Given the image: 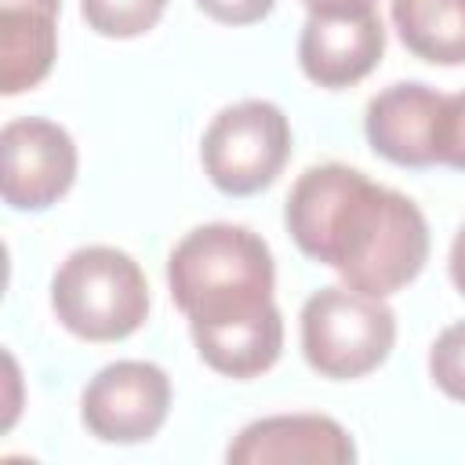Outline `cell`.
I'll list each match as a JSON object with an SVG mask.
<instances>
[{
  "instance_id": "obj_1",
  "label": "cell",
  "mask_w": 465,
  "mask_h": 465,
  "mask_svg": "<svg viewBox=\"0 0 465 465\" xmlns=\"http://www.w3.org/2000/svg\"><path fill=\"white\" fill-rule=\"evenodd\" d=\"M283 222L309 258L371 298L403 291L429 262V222L418 203L345 163L309 167L291 185Z\"/></svg>"
},
{
  "instance_id": "obj_2",
  "label": "cell",
  "mask_w": 465,
  "mask_h": 465,
  "mask_svg": "<svg viewBox=\"0 0 465 465\" xmlns=\"http://www.w3.org/2000/svg\"><path fill=\"white\" fill-rule=\"evenodd\" d=\"M167 287L185 312L189 331L254 320L269 309L276 265L269 243L229 222H211L178 240L167 258Z\"/></svg>"
},
{
  "instance_id": "obj_3",
  "label": "cell",
  "mask_w": 465,
  "mask_h": 465,
  "mask_svg": "<svg viewBox=\"0 0 465 465\" xmlns=\"http://www.w3.org/2000/svg\"><path fill=\"white\" fill-rule=\"evenodd\" d=\"M51 309L84 341H120L145 323L149 283L127 251L105 243L80 247L51 280Z\"/></svg>"
},
{
  "instance_id": "obj_4",
  "label": "cell",
  "mask_w": 465,
  "mask_h": 465,
  "mask_svg": "<svg viewBox=\"0 0 465 465\" xmlns=\"http://www.w3.org/2000/svg\"><path fill=\"white\" fill-rule=\"evenodd\" d=\"M396 345V316L385 298L352 287H320L302 309V352L334 381L378 371Z\"/></svg>"
},
{
  "instance_id": "obj_5",
  "label": "cell",
  "mask_w": 465,
  "mask_h": 465,
  "mask_svg": "<svg viewBox=\"0 0 465 465\" xmlns=\"http://www.w3.org/2000/svg\"><path fill=\"white\" fill-rule=\"evenodd\" d=\"M291 156V124L280 105L247 98L222 109L200 142V160L214 189L251 196L276 182Z\"/></svg>"
},
{
  "instance_id": "obj_6",
  "label": "cell",
  "mask_w": 465,
  "mask_h": 465,
  "mask_svg": "<svg viewBox=\"0 0 465 465\" xmlns=\"http://www.w3.org/2000/svg\"><path fill=\"white\" fill-rule=\"evenodd\" d=\"M171 411V378L149 360H116L102 367L84 396L80 418L105 443H142L160 432Z\"/></svg>"
},
{
  "instance_id": "obj_7",
  "label": "cell",
  "mask_w": 465,
  "mask_h": 465,
  "mask_svg": "<svg viewBox=\"0 0 465 465\" xmlns=\"http://www.w3.org/2000/svg\"><path fill=\"white\" fill-rule=\"evenodd\" d=\"M0 189L15 211H47L76 182V145L44 116L7 120L0 131Z\"/></svg>"
},
{
  "instance_id": "obj_8",
  "label": "cell",
  "mask_w": 465,
  "mask_h": 465,
  "mask_svg": "<svg viewBox=\"0 0 465 465\" xmlns=\"http://www.w3.org/2000/svg\"><path fill=\"white\" fill-rule=\"evenodd\" d=\"M385 51V29L374 11H309L298 40L302 73L320 87H352L360 84Z\"/></svg>"
},
{
  "instance_id": "obj_9",
  "label": "cell",
  "mask_w": 465,
  "mask_h": 465,
  "mask_svg": "<svg viewBox=\"0 0 465 465\" xmlns=\"http://www.w3.org/2000/svg\"><path fill=\"white\" fill-rule=\"evenodd\" d=\"M232 465L305 461V465H349L356 458L352 436L327 414H272L258 418L229 443Z\"/></svg>"
},
{
  "instance_id": "obj_10",
  "label": "cell",
  "mask_w": 465,
  "mask_h": 465,
  "mask_svg": "<svg viewBox=\"0 0 465 465\" xmlns=\"http://www.w3.org/2000/svg\"><path fill=\"white\" fill-rule=\"evenodd\" d=\"M440 109H443V94L418 80L378 91L367 102V120H363L371 149L400 167L436 163Z\"/></svg>"
},
{
  "instance_id": "obj_11",
  "label": "cell",
  "mask_w": 465,
  "mask_h": 465,
  "mask_svg": "<svg viewBox=\"0 0 465 465\" xmlns=\"http://www.w3.org/2000/svg\"><path fill=\"white\" fill-rule=\"evenodd\" d=\"M62 0H0V91L36 87L58 54Z\"/></svg>"
},
{
  "instance_id": "obj_12",
  "label": "cell",
  "mask_w": 465,
  "mask_h": 465,
  "mask_svg": "<svg viewBox=\"0 0 465 465\" xmlns=\"http://www.w3.org/2000/svg\"><path fill=\"white\" fill-rule=\"evenodd\" d=\"M200 360L225 378H254L265 374L283 349V320L280 309H269L254 320L225 323V327H196L193 331Z\"/></svg>"
},
{
  "instance_id": "obj_13",
  "label": "cell",
  "mask_w": 465,
  "mask_h": 465,
  "mask_svg": "<svg viewBox=\"0 0 465 465\" xmlns=\"http://www.w3.org/2000/svg\"><path fill=\"white\" fill-rule=\"evenodd\" d=\"M403 47L432 65L465 62V0H392Z\"/></svg>"
},
{
  "instance_id": "obj_14",
  "label": "cell",
  "mask_w": 465,
  "mask_h": 465,
  "mask_svg": "<svg viewBox=\"0 0 465 465\" xmlns=\"http://www.w3.org/2000/svg\"><path fill=\"white\" fill-rule=\"evenodd\" d=\"M163 7L167 0H80L84 22L109 40H131L149 33L160 22Z\"/></svg>"
},
{
  "instance_id": "obj_15",
  "label": "cell",
  "mask_w": 465,
  "mask_h": 465,
  "mask_svg": "<svg viewBox=\"0 0 465 465\" xmlns=\"http://www.w3.org/2000/svg\"><path fill=\"white\" fill-rule=\"evenodd\" d=\"M429 374L450 400L465 403V320L440 331L429 349Z\"/></svg>"
},
{
  "instance_id": "obj_16",
  "label": "cell",
  "mask_w": 465,
  "mask_h": 465,
  "mask_svg": "<svg viewBox=\"0 0 465 465\" xmlns=\"http://www.w3.org/2000/svg\"><path fill=\"white\" fill-rule=\"evenodd\" d=\"M436 163L465 171V91L443 94L440 127H436Z\"/></svg>"
},
{
  "instance_id": "obj_17",
  "label": "cell",
  "mask_w": 465,
  "mask_h": 465,
  "mask_svg": "<svg viewBox=\"0 0 465 465\" xmlns=\"http://www.w3.org/2000/svg\"><path fill=\"white\" fill-rule=\"evenodd\" d=\"M276 0H196V7L203 15H211L222 25H251L262 22L272 11Z\"/></svg>"
},
{
  "instance_id": "obj_18",
  "label": "cell",
  "mask_w": 465,
  "mask_h": 465,
  "mask_svg": "<svg viewBox=\"0 0 465 465\" xmlns=\"http://www.w3.org/2000/svg\"><path fill=\"white\" fill-rule=\"evenodd\" d=\"M302 4L316 15H331V11H374L378 0H302Z\"/></svg>"
},
{
  "instance_id": "obj_19",
  "label": "cell",
  "mask_w": 465,
  "mask_h": 465,
  "mask_svg": "<svg viewBox=\"0 0 465 465\" xmlns=\"http://www.w3.org/2000/svg\"><path fill=\"white\" fill-rule=\"evenodd\" d=\"M450 280H454V287L465 294V225L458 229V236H454V243H450Z\"/></svg>"
}]
</instances>
